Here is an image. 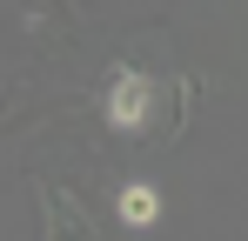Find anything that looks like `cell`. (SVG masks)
Instances as JSON below:
<instances>
[{
	"instance_id": "obj_1",
	"label": "cell",
	"mask_w": 248,
	"mask_h": 241,
	"mask_svg": "<svg viewBox=\"0 0 248 241\" xmlns=\"http://www.w3.org/2000/svg\"><path fill=\"white\" fill-rule=\"evenodd\" d=\"M148 101H155L148 74L121 67V74H114V87H108V120H114L121 134H134V127H148Z\"/></svg>"
},
{
	"instance_id": "obj_2",
	"label": "cell",
	"mask_w": 248,
	"mask_h": 241,
	"mask_svg": "<svg viewBox=\"0 0 248 241\" xmlns=\"http://www.w3.org/2000/svg\"><path fill=\"white\" fill-rule=\"evenodd\" d=\"M114 214H121V228H134V235H141V228H155L161 195H155L148 181H134V188H121V195H114Z\"/></svg>"
}]
</instances>
